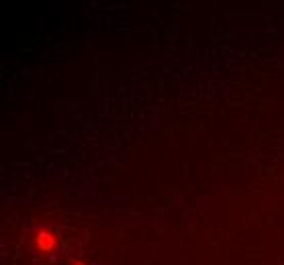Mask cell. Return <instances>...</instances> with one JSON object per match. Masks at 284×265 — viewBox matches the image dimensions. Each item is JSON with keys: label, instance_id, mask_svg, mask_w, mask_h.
I'll return each instance as SVG.
<instances>
[{"label": "cell", "instance_id": "cell-1", "mask_svg": "<svg viewBox=\"0 0 284 265\" xmlns=\"http://www.w3.org/2000/svg\"><path fill=\"white\" fill-rule=\"evenodd\" d=\"M55 245H58V239H55V235L51 233V230L43 228L35 235V247H37L39 253H43V255L51 253L55 249Z\"/></svg>", "mask_w": 284, "mask_h": 265}, {"label": "cell", "instance_id": "cell-2", "mask_svg": "<svg viewBox=\"0 0 284 265\" xmlns=\"http://www.w3.org/2000/svg\"><path fill=\"white\" fill-rule=\"evenodd\" d=\"M72 265H86V263H82V261H74Z\"/></svg>", "mask_w": 284, "mask_h": 265}]
</instances>
